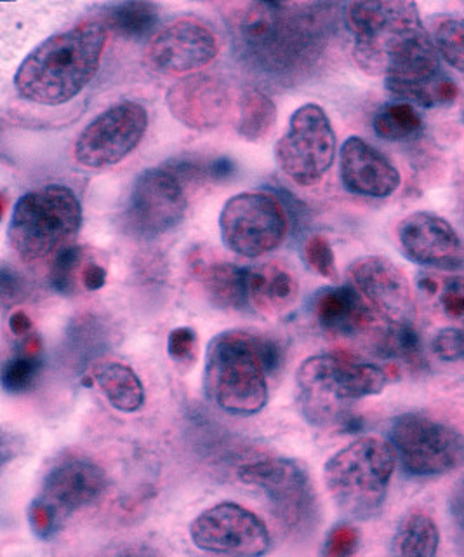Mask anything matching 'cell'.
Masks as SVG:
<instances>
[{
  "instance_id": "obj_1",
  "label": "cell",
  "mask_w": 464,
  "mask_h": 557,
  "mask_svg": "<svg viewBox=\"0 0 464 557\" xmlns=\"http://www.w3.org/2000/svg\"><path fill=\"white\" fill-rule=\"evenodd\" d=\"M335 4L248 2L234 5L235 46L251 69L277 78L303 74L326 48Z\"/></svg>"
},
{
  "instance_id": "obj_2",
  "label": "cell",
  "mask_w": 464,
  "mask_h": 557,
  "mask_svg": "<svg viewBox=\"0 0 464 557\" xmlns=\"http://www.w3.org/2000/svg\"><path fill=\"white\" fill-rule=\"evenodd\" d=\"M343 20L353 37V60L365 74L385 81L442 74L439 52L414 2H350Z\"/></svg>"
},
{
  "instance_id": "obj_3",
  "label": "cell",
  "mask_w": 464,
  "mask_h": 557,
  "mask_svg": "<svg viewBox=\"0 0 464 557\" xmlns=\"http://www.w3.org/2000/svg\"><path fill=\"white\" fill-rule=\"evenodd\" d=\"M109 28L101 22L51 35L26 54L14 75L23 100L60 107L77 98L100 70Z\"/></svg>"
},
{
  "instance_id": "obj_4",
  "label": "cell",
  "mask_w": 464,
  "mask_h": 557,
  "mask_svg": "<svg viewBox=\"0 0 464 557\" xmlns=\"http://www.w3.org/2000/svg\"><path fill=\"white\" fill-rule=\"evenodd\" d=\"M283 361V348L274 338L248 331L220 333L205 352V396L235 417L260 413L268 403V376Z\"/></svg>"
},
{
  "instance_id": "obj_5",
  "label": "cell",
  "mask_w": 464,
  "mask_h": 557,
  "mask_svg": "<svg viewBox=\"0 0 464 557\" xmlns=\"http://www.w3.org/2000/svg\"><path fill=\"white\" fill-rule=\"evenodd\" d=\"M301 413L312 425H355L350 405L378 396L388 385L387 371L350 354H318L301 362L296 374Z\"/></svg>"
},
{
  "instance_id": "obj_6",
  "label": "cell",
  "mask_w": 464,
  "mask_h": 557,
  "mask_svg": "<svg viewBox=\"0 0 464 557\" xmlns=\"http://www.w3.org/2000/svg\"><path fill=\"white\" fill-rule=\"evenodd\" d=\"M83 226V206L66 185H43L26 191L9 220L11 248L26 263L54 258L72 246Z\"/></svg>"
},
{
  "instance_id": "obj_7",
  "label": "cell",
  "mask_w": 464,
  "mask_h": 557,
  "mask_svg": "<svg viewBox=\"0 0 464 557\" xmlns=\"http://www.w3.org/2000/svg\"><path fill=\"white\" fill-rule=\"evenodd\" d=\"M396 460V451L387 441L355 440L326 461L327 492L350 518H374L387 500Z\"/></svg>"
},
{
  "instance_id": "obj_8",
  "label": "cell",
  "mask_w": 464,
  "mask_h": 557,
  "mask_svg": "<svg viewBox=\"0 0 464 557\" xmlns=\"http://www.w3.org/2000/svg\"><path fill=\"white\" fill-rule=\"evenodd\" d=\"M109 487L100 463L83 455H66L49 469L39 495L28 507V522L40 540H51L63 530L72 513L95 504Z\"/></svg>"
},
{
  "instance_id": "obj_9",
  "label": "cell",
  "mask_w": 464,
  "mask_h": 557,
  "mask_svg": "<svg viewBox=\"0 0 464 557\" xmlns=\"http://www.w3.org/2000/svg\"><path fill=\"white\" fill-rule=\"evenodd\" d=\"M239 479L265 493L291 535H310L318 522V500L309 470L291 458H263L239 469Z\"/></svg>"
},
{
  "instance_id": "obj_10",
  "label": "cell",
  "mask_w": 464,
  "mask_h": 557,
  "mask_svg": "<svg viewBox=\"0 0 464 557\" xmlns=\"http://www.w3.org/2000/svg\"><path fill=\"white\" fill-rule=\"evenodd\" d=\"M289 225L283 202L266 191H240L220 213L223 244L243 258L265 257L283 246Z\"/></svg>"
},
{
  "instance_id": "obj_11",
  "label": "cell",
  "mask_w": 464,
  "mask_h": 557,
  "mask_svg": "<svg viewBox=\"0 0 464 557\" xmlns=\"http://www.w3.org/2000/svg\"><path fill=\"white\" fill-rule=\"evenodd\" d=\"M336 159V133L321 104L306 103L292 113L286 135L275 145V162L300 187L324 180Z\"/></svg>"
},
{
  "instance_id": "obj_12",
  "label": "cell",
  "mask_w": 464,
  "mask_h": 557,
  "mask_svg": "<svg viewBox=\"0 0 464 557\" xmlns=\"http://www.w3.org/2000/svg\"><path fill=\"white\" fill-rule=\"evenodd\" d=\"M390 444L400 466L416 478L448 474L464 463V435L422 413H404L390 426Z\"/></svg>"
},
{
  "instance_id": "obj_13",
  "label": "cell",
  "mask_w": 464,
  "mask_h": 557,
  "mask_svg": "<svg viewBox=\"0 0 464 557\" xmlns=\"http://www.w3.org/2000/svg\"><path fill=\"white\" fill-rule=\"evenodd\" d=\"M148 129V112L138 101H121L92 119L74 145L77 164L113 168L135 152Z\"/></svg>"
},
{
  "instance_id": "obj_14",
  "label": "cell",
  "mask_w": 464,
  "mask_h": 557,
  "mask_svg": "<svg viewBox=\"0 0 464 557\" xmlns=\"http://www.w3.org/2000/svg\"><path fill=\"white\" fill-rule=\"evenodd\" d=\"M190 539L200 550L222 557H263L272 545L265 521L235 502L200 512L191 521Z\"/></svg>"
},
{
  "instance_id": "obj_15",
  "label": "cell",
  "mask_w": 464,
  "mask_h": 557,
  "mask_svg": "<svg viewBox=\"0 0 464 557\" xmlns=\"http://www.w3.org/2000/svg\"><path fill=\"white\" fill-rule=\"evenodd\" d=\"M187 185L167 168H150L136 178L127 205L130 231L141 237H159L185 220Z\"/></svg>"
},
{
  "instance_id": "obj_16",
  "label": "cell",
  "mask_w": 464,
  "mask_h": 557,
  "mask_svg": "<svg viewBox=\"0 0 464 557\" xmlns=\"http://www.w3.org/2000/svg\"><path fill=\"white\" fill-rule=\"evenodd\" d=\"M220 40L205 23L181 17L153 34L147 46V60L167 74H190L216 60Z\"/></svg>"
},
{
  "instance_id": "obj_17",
  "label": "cell",
  "mask_w": 464,
  "mask_h": 557,
  "mask_svg": "<svg viewBox=\"0 0 464 557\" xmlns=\"http://www.w3.org/2000/svg\"><path fill=\"white\" fill-rule=\"evenodd\" d=\"M397 234L402 252L417 265L449 272L463 269L464 243L456 228L439 214H409L400 222Z\"/></svg>"
},
{
  "instance_id": "obj_18",
  "label": "cell",
  "mask_w": 464,
  "mask_h": 557,
  "mask_svg": "<svg viewBox=\"0 0 464 557\" xmlns=\"http://www.w3.org/2000/svg\"><path fill=\"white\" fill-rule=\"evenodd\" d=\"M350 281L388 322H411L413 292L400 267L385 257H364L350 267Z\"/></svg>"
},
{
  "instance_id": "obj_19",
  "label": "cell",
  "mask_w": 464,
  "mask_h": 557,
  "mask_svg": "<svg viewBox=\"0 0 464 557\" xmlns=\"http://www.w3.org/2000/svg\"><path fill=\"white\" fill-rule=\"evenodd\" d=\"M167 109L183 126L196 131L216 129L230 113L231 95L223 78L191 74L170 87Z\"/></svg>"
},
{
  "instance_id": "obj_20",
  "label": "cell",
  "mask_w": 464,
  "mask_h": 557,
  "mask_svg": "<svg viewBox=\"0 0 464 557\" xmlns=\"http://www.w3.org/2000/svg\"><path fill=\"white\" fill-rule=\"evenodd\" d=\"M339 176L344 190L373 199L391 196L402 182L397 165L361 136H350L341 145Z\"/></svg>"
},
{
  "instance_id": "obj_21",
  "label": "cell",
  "mask_w": 464,
  "mask_h": 557,
  "mask_svg": "<svg viewBox=\"0 0 464 557\" xmlns=\"http://www.w3.org/2000/svg\"><path fill=\"white\" fill-rule=\"evenodd\" d=\"M312 309L318 326L338 338L374 335L385 322L352 284L322 289L313 298Z\"/></svg>"
},
{
  "instance_id": "obj_22",
  "label": "cell",
  "mask_w": 464,
  "mask_h": 557,
  "mask_svg": "<svg viewBox=\"0 0 464 557\" xmlns=\"http://www.w3.org/2000/svg\"><path fill=\"white\" fill-rule=\"evenodd\" d=\"M300 296V283L287 267L277 261L249 267V307L280 315L291 309Z\"/></svg>"
},
{
  "instance_id": "obj_23",
  "label": "cell",
  "mask_w": 464,
  "mask_h": 557,
  "mask_svg": "<svg viewBox=\"0 0 464 557\" xmlns=\"http://www.w3.org/2000/svg\"><path fill=\"white\" fill-rule=\"evenodd\" d=\"M190 267L211 304L226 310L249 307V267L230 261H205L200 257L193 258Z\"/></svg>"
},
{
  "instance_id": "obj_24",
  "label": "cell",
  "mask_w": 464,
  "mask_h": 557,
  "mask_svg": "<svg viewBox=\"0 0 464 557\" xmlns=\"http://www.w3.org/2000/svg\"><path fill=\"white\" fill-rule=\"evenodd\" d=\"M96 383L110 405L122 413H136L143 408L147 392L143 382L124 362H104L95 373Z\"/></svg>"
},
{
  "instance_id": "obj_25",
  "label": "cell",
  "mask_w": 464,
  "mask_h": 557,
  "mask_svg": "<svg viewBox=\"0 0 464 557\" xmlns=\"http://www.w3.org/2000/svg\"><path fill=\"white\" fill-rule=\"evenodd\" d=\"M385 86H387V91L397 98V101H404V103L423 107V109L454 103L460 95L456 83L443 74L426 78H411V81L388 78L385 81Z\"/></svg>"
},
{
  "instance_id": "obj_26",
  "label": "cell",
  "mask_w": 464,
  "mask_h": 557,
  "mask_svg": "<svg viewBox=\"0 0 464 557\" xmlns=\"http://www.w3.org/2000/svg\"><path fill=\"white\" fill-rule=\"evenodd\" d=\"M439 544V527L425 510H411L397 528V557H435Z\"/></svg>"
},
{
  "instance_id": "obj_27",
  "label": "cell",
  "mask_w": 464,
  "mask_h": 557,
  "mask_svg": "<svg viewBox=\"0 0 464 557\" xmlns=\"http://www.w3.org/2000/svg\"><path fill=\"white\" fill-rule=\"evenodd\" d=\"M374 348L379 356L419 368L423 364V345L413 322H383L374 333Z\"/></svg>"
},
{
  "instance_id": "obj_28",
  "label": "cell",
  "mask_w": 464,
  "mask_h": 557,
  "mask_svg": "<svg viewBox=\"0 0 464 557\" xmlns=\"http://www.w3.org/2000/svg\"><path fill=\"white\" fill-rule=\"evenodd\" d=\"M275 121H277V107H275L274 100L256 87L243 89L239 101L237 133L243 139L256 144L272 133Z\"/></svg>"
},
{
  "instance_id": "obj_29",
  "label": "cell",
  "mask_w": 464,
  "mask_h": 557,
  "mask_svg": "<svg viewBox=\"0 0 464 557\" xmlns=\"http://www.w3.org/2000/svg\"><path fill=\"white\" fill-rule=\"evenodd\" d=\"M109 30L126 39H143L159 23V5L152 2H122L110 5L101 20Z\"/></svg>"
},
{
  "instance_id": "obj_30",
  "label": "cell",
  "mask_w": 464,
  "mask_h": 557,
  "mask_svg": "<svg viewBox=\"0 0 464 557\" xmlns=\"http://www.w3.org/2000/svg\"><path fill=\"white\" fill-rule=\"evenodd\" d=\"M95 251L84 246H68L52 258L49 269V283L52 289L63 296H75L83 293V275L87 261Z\"/></svg>"
},
{
  "instance_id": "obj_31",
  "label": "cell",
  "mask_w": 464,
  "mask_h": 557,
  "mask_svg": "<svg viewBox=\"0 0 464 557\" xmlns=\"http://www.w3.org/2000/svg\"><path fill=\"white\" fill-rule=\"evenodd\" d=\"M374 131L379 138L388 141H405L419 135L423 129L422 113L404 101L388 103L376 113Z\"/></svg>"
},
{
  "instance_id": "obj_32",
  "label": "cell",
  "mask_w": 464,
  "mask_h": 557,
  "mask_svg": "<svg viewBox=\"0 0 464 557\" xmlns=\"http://www.w3.org/2000/svg\"><path fill=\"white\" fill-rule=\"evenodd\" d=\"M431 39L442 60L464 74V13L440 14L431 25Z\"/></svg>"
},
{
  "instance_id": "obj_33",
  "label": "cell",
  "mask_w": 464,
  "mask_h": 557,
  "mask_svg": "<svg viewBox=\"0 0 464 557\" xmlns=\"http://www.w3.org/2000/svg\"><path fill=\"white\" fill-rule=\"evenodd\" d=\"M42 371V354H30L17 347L9 361L2 366V387L8 394L30 391Z\"/></svg>"
},
{
  "instance_id": "obj_34",
  "label": "cell",
  "mask_w": 464,
  "mask_h": 557,
  "mask_svg": "<svg viewBox=\"0 0 464 557\" xmlns=\"http://www.w3.org/2000/svg\"><path fill=\"white\" fill-rule=\"evenodd\" d=\"M304 260L310 269L315 270L322 277L336 281L338 267H336L335 251L324 235H312L304 246Z\"/></svg>"
},
{
  "instance_id": "obj_35",
  "label": "cell",
  "mask_w": 464,
  "mask_h": 557,
  "mask_svg": "<svg viewBox=\"0 0 464 557\" xmlns=\"http://www.w3.org/2000/svg\"><path fill=\"white\" fill-rule=\"evenodd\" d=\"M199 335L196 330L183 326L171 331L167 338V354L179 368H190L197 361Z\"/></svg>"
},
{
  "instance_id": "obj_36",
  "label": "cell",
  "mask_w": 464,
  "mask_h": 557,
  "mask_svg": "<svg viewBox=\"0 0 464 557\" xmlns=\"http://www.w3.org/2000/svg\"><path fill=\"white\" fill-rule=\"evenodd\" d=\"M361 545V533L353 524L339 522L327 535L322 557H353Z\"/></svg>"
},
{
  "instance_id": "obj_37",
  "label": "cell",
  "mask_w": 464,
  "mask_h": 557,
  "mask_svg": "<svg viewBox=\"0 0 464 557\" xmlns=\"http://www.w3.org/2000/svg\"><path fill=\"white\" fill-rule=\"evenodd\" d=\"M434 352L442 361H464V327L440 330L434 338Z\"/></svg>"
},
{
  "instance_id": "obj_38",
  "label": "cell",
  "mask_w": 464,
  "mask_h": 557,
  "mask_svg": "<svg viewBox=\"0 0 464 557\" xmlns=\"http://www.w3.org/2000/svg\"><path fill=\"white\" fill-rule=\"evenodd\" d=\"M440 304L449 318L464 321V278L451 277L443 284Z\"/></svg>"
},
{
  "instance_id": "obj_39",
  "label": "cell",
  "mask_w": 464,
  "mask_h": 557,
  "mask_svg": "<svg viewBox=\"0 0 464 557\" xmlns=\"http://www.w3.org/2000/svg\"><path fill=\"white\" fill-rule=\"evenodd\" d=\"M0 289H2V301L5 307L11 304H17L25 296V284L23 278L17 275L16 270L2 267L0 272Z\"/></svg>"
},
{
  "instance_id": "obj_40",
  "label": "cell",
  "mask_w": 464,
  "mask_h": 557,
  "mask_svg": "<svg viewBox=\"0 0 464 557\" xmlns=\"http://www.w3.org/2000/svg\"><path fill=\"white\" fill-rule=\"evenodd\" d=\"M106 278H109V269H106V265H104L103 261H101L95 252L91 260L87 261L86 269H84V292H100L101 287L106 284Z\"/></svg>"
},
{
  "instance_id": "obj_41",
  "label": "cell",
  "mask_w": 464,
  "mask_h": 557,
  "mask_svg": "<svg viewBox=\"0 0 464 557\" xmlns=\"http://www.w3.org/2000/svg\"><path fill=\"white\" fill-rule=\"evenodd\" d=\"M235 170H237V165L230 157H217L214 161L209 162V180L225 182L234 176Z\"/></svg>"
},
{
  "instance_id": "obj_42",
  "label": "cell",
  "mask_w": 464,
  "mask_h": 557,
  "mask_svg": "<svg viewBox=\"0 0 464 557\" xmlns=\"http://www.w3.org/2000/svg\"><path fill=\"white\" fill-rule=\"evenodd\" d=\"M9 330L13 331L14 335L20 336V338H25V336L34 333V322L23 310H16L9 318Z\"/></svg>"
},
{
  "instance_id": "obj_43",
  "label": "cell",
  "mask_w": 464,
  "mask_h": 557,
  "mask_svg": "<svg viewBox=\"0 0 464 557\" xmlns=\"http://www.w3.org/2000/svg\"><path fill=\"white\" fill-rule=\"evenodd\" d=\"M451 512L454 521L460 524L461 530H464V479L461 481L460 486L451 498Z\"/></svg>"
},
{
  "instance_id": "obj_44",
  "label": "cell",
  "mask_w": 464,
  "mask_h": 557,
  "mask_svg": "<svg viewBox=\"0 0 464 557\" xmlns=\"http://www.w3.org/2000/svg\"><path fill=\"white\" fill-rule=\"evenodd\" d=\"M115 557H159V554H156L152 547L141 545V547L127 548V550H124V553Z\"/></svg>"
},
{
  "instance_id": "obj_45",
  "label": "cell",
  "mask_w": 464,
  "mask_h": 557,
  "mask_svg": "<svg viewBox=\"0 0 464 557\" xmlns=\"http://www.w3.org/2000/svg\"><path fill=\"white\" fill-rule=\"evenodd\" d=\"M419 287H422L423 292L430 293V295L439 292V284H437L435 278L428 277V275L419 278Z\"/></svg>"
}]
</instances>
